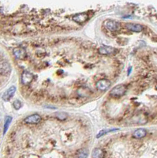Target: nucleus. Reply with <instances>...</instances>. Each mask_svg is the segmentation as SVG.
<instances>
[{"instance_id":"nucleus-12","label":"nucleus","mask_w":157,"mask_h":158,"mask_svg":"<svg viewBox=\"0 0 157 158\" xmlns=\"http://www.w3.org/2000/svg\"><path fill=\"white\" fill-rule=\"evenodd\" d=\"M147 134L146 130L144 128H139L137 129L136 131L133 133V137L137 139H140V138H143L144 137H145Z\"/></svg>"},{"instance_id":"nucleus-7","label":"nucleus","mask_w":157,"mask_h":158,"mask_svg":"<svg viewBox=\"0 0 157 158\" xmlns=\"http://www.w3.org/2000/svg\"><path fill=\"white\" fill-rule=\"evenodd\" d=\"M15 92H16V87L13 85V86L9 88L8 90H6L4 93H3V95H2V100H5V101H9L14 96Z\"/></svg>"},{"instance_id":"nucleus-16","label":"nucleus","mask_w":157,"mask_h":158,"mask_svg":"<svg viewBox=\"0 0 157 158\" xmlns=\"http://www.w3.org/2000/svg\"><path fill=\"white\" fill-rule=\"evenodd\" d=\"M88 92H89V93H90L89 90H88V89H86V88L82 87V88H81V89H79L78 91H77V93H78L79 96H86L87 94H88Z\"/></svg>"},{"instance_id":"nucleus-5","label":"nucleus","mask_w":157,"mask_h":158,"mask_svg":"<svg viewBox=\"0 0 157 158\" xmlns=\"http://www.w3.org/2000/svg\"><path fill=\"white\" fill-rule=\"evenodd\" d=\"M34 78V75L29 71H24L21 75V82L23 85H29L32 82V81Z\"/></svg>"},{"instance_id":"nucleus-4","label":"nucleus","mask_w":157,"mask_h":158,"mask_svg":"<svg viewBox=\"0 0 157 158\" xmlns=\"http://www.w3.org/2000/svg\"><path fill=\"white\" fill-rule=\"evenodd\" d=\"M41 121V116L39 114H33L25 118V123L28 124H37Z\"/></svg>"},{"instance_id":"nucleus-18","label":"nucleus","mask_w":157,"mask_h":158,"mask_svg":"<svg viewBox=\"0 0 157 158\" xmlns=\"http://www.w3.org/2000/svg\"><path fill=\"white\" fill-rule=\"evenodd\" d=\"M89 155V152H88V150L84 149V150H81L80 153L78 154V158H87Z\"/></svg>"},{"instance_id":"nucleus-8","label":"nucleus","mask_w":157,"mask_h":158,"mask_svg":"<svg viewBox=\"0 0 157 158\" xmlns=\"http://www.w3.org/2000/svg\"><path fill=\"white\" fill-rule=\"evenodd\" d=\"M126 29L130 31L134 32V33H140L143 30L144 27L140 24H135V23H127L126 25Z\"/></svg>"},{"instance_id":"nucleus-20","label":"nucleus","mask_w":157,"mask_h":158,"mask_svg":"<svg viewBox=\"0 0 157 158\" xmlns=\"http://www.w3.org/2000/svg\"><path fill=\"white\" fill-rule=\"evenodd\" d=\"M130 72H131V67H130V68H129V71H128V75L130 74Z\"/></svg>"},{"instance_id":"nucleus-1","label":"nucleus","mask_w":157,"mask_h":158,"mask_svg":"<svg viewBox=\"0 0 157 158\" xmlns=\"http://www.w3.org/2000/svg\"><path fill=\"white\" fill-rule=\"evenodd\" d=\"M126 91H127V88L123 84H119V85L115 86L111 92H110V95L112 97L115 98H119L121 96H124L126 94Z\"/></svg>"},{"instance_id":"nucleus-17","label":"nucleus","mask_w":157,"mask_h":158,"mask_svg":"<svg viewBox=\"0 0 157 158\" xmlns=\"http://www.w3.org/2000/svg\"><path fill=\"white\" fill-rule=\"evenodd\" d=\"M55 117L59 120H65L67 118V114L66 112H57L55 114Z\"/></svg>"},{"instance_id":"nucleus-6","label":"nucleus","mask_w":157,"mask_h":158,"mask_svg":"<svg viewBox=\"0 0 157 158\" xmlns=\"http://www.w3.org/2000/svg\"><path fill=\"white\" fill-rule=\"evenodd\" d=\"M111 81L107 80V79H101V80H99L96 82V88H97L98 90H101V91H104V90H108V88L111 86Z\"/></svg>"},{"instance_id":"nucleus-15","label":"nucleus","mask_w":157,"mask_h":158,"mask_svg":"<svg viewBox=\"0 0 157 158\" xmlns=\"http://www.w3.org/2000/svg\"><path fill=\"white\" fill-rule=\"evenodd\" d=\"M118 129H117V128H113V129H108V130H102V131H100L99 132V134H98L97 135H96V137L97 138H99V137H102L103 135H104V134H108V132H111V131H118Z\"/></svg>"},{"instance_id":"nucleus-13","label":"nucleus","mask_w":157,"mask_h":158,"mask_svg":"<svg viewBox=\"0 0 157 158\" xmlns=\"http://www.w3.org/2000/svg\"><path fill=\"white\" fill-rule=\"evenodd\" d=\"M92 156H93V158H103L104 152H103V150L99 149V148H96L95 150L93 151Z\"/></svg>"},{"instance_id":"nucleus-9","label":"nucleus","mask_w":157,"mask_h":158,"mask_svg":"<svg viewBox=\"0 0 157 158\" xmlns=\"http://www.w3.org/2000/svg\"><path fill=\"white\" fill-rule=\"evenodd\" d=\"M13 54L17 59H23L26 57V52L23 48H16L13 50Z\"/></svg>"},{"instance_id":"nucleus-3","label":"nucleus","mask_w":157,"mask_h":158,"mask_svg":"<svg viewBox=\"0 0 157 158\" xmlns=\"http://www.w3.org/2000/svg\"><path fill=\"white\" fill-rule=\"evenodd\" d=\"M11 71V67L10 63L6 61L0 62V74L6 75L9 74Z\"/></svg>"},{"instance_id":"nucleus-11","label":"nucleus","mask_w":157,"mask_h":158,"mask_svg":"<svg viewBox=\"0 0 157 158\" xmlns=\"http://www.w3.org/2000/svg\"><path fill=\"white\" fill-rule=\"evenodd\" d=\"M115 48L109 46H102L99 48V53L101 55H111L115 52Z\"/></svg>"},{"instance_id":"nucleus-2","label":"nucleus","mask_w":157,"mask_h":158,"mask_svg":"<svg viewBox=\"0 0 157 158\" xmlns=\"http://www.w3.org/2000/svg\"><path fill=\"white\" fill-rule=\"evenodd\" d=\"M104 25H105V27L107 28L108 30L112 32L118 31V29H120L119 23L115 21H113V20H107V21H105Z\"/></svg>"},{"instance_id":"nucleus-10","label":"nucleus","mask_w":157,"mask_h":158,"mask_svg":"<svg viewBox=\"0 0 157 158\" xmlns=\"http://www.w3.org/2000/svg\"><path fill=\"white\" fill-rule=\"evenodd\" d=\"M88 19V14L86 13H81V14H77L74 15L73 17V20L75 22L78 23V24H81V23L85 22Z\"/></svg>"},{"instance_id":"nucleus-14","label":"nucleus","mask_w":157,"mask_h":158,"mask_svg":"<svg viewBox=\"0 0 157 158\" xmlns=\"http://www.w3.org/2000/svg\"><path fill=\"white\" fill-rule=\"evenodd\" d=\"M11 121H12V117L11 116H6V119H5V123H4V127H3V134L6 133V131L8 130L9 127L11 123Z\"/></svg>"},{"instance_id":"nucleus-19","label":"nucleus","mask_w":157,"mask_h":158,"mask_svg":"<svg viewBox=\"0 0 157 158\" xmlns=\"http://www.w3.org/2000/svg\"><path fill=\"white\" fill-rule=\"evenodd\" d=\"M13 106H14V108L16 110H19V109L21 108V101L19 100H14V102L13 103Z\"/></svg>"}]
</instances>
